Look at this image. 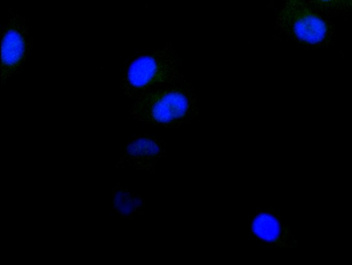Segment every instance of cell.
Segmentation results:
<instances>
[{"mask_svg":"<svg viewBox=\"0 0 352 265\" xmlns=\"http://www.w3.org/2000/svg\"><path fill=\"white\" fill-rule=\"evenodd\" d=\"M197 105L194 86L179 79L142 94L135 98L130 115L138 122L159 128H177L195 119Z\"/></svg>","mask_w":352,"mask_h":265,"instance_id":"1","label":"cell"},{"mask_svg":"<svg viewBox=\"0 0 352 265\" xmlns=\"http://www.w3.org/2000/svg\"><path fill=\"white\" fill-rule=\"evenodd\" d=\"M179 78L178 54L169 45L133 59L126 69L122 89L128 98L135 99L146 91Z\"/></svg>","mask_w":352,"mask_h":265,"instance_id":"2","label":"cell"},{"mask_svg":"<svg viewBox=\"0 0 352 265\" xmlns=\"http://www.w3.org/2000/svg\"><path fill=\"white\" fill-rule=\"evenodd\" d=\"M278 24L285 33L311 44L322 41L327 33L326 23L305 0H285L278 13Z\"/></svg>","mask_w":352,"mask_h":265,"instance_id":"3","label":"cell"},{"mask_svg":"<svg viewBox=\"0 0 352 265\" xmlns=\"http://www.w3.org/2000/svg\"><path fill=\"white\" fill-rule=\"evenodd\" d=\"M28 27L18 15L8 18L3 28L1 83L7 84L21 70L30 52Z\"/></svg>","mask_w":352,"mask_h":265,"instance_id":"4","label":"cell"},{"mask_svg":"<svg viewBox=\"0 0 352 265\" xmlns=\"http://www.w3.org/2000/svg\"><path fill=\"white\" fill-rule=\"evenodd\" d=\"M249 230L257 240L270 247L295 248L297 245L287 225L271 210L257 211L250 220Z\"/></svg>","mask_w":352,"mask_h":265,"instance_id":"5","label":"cell"},{"mask_svg":"<svg viewBox=\"0 0 352 265\" xmlns=\"http://www.w3.org/2000/svg\"><path fill=\"white\" fill-rule=\"evenodd\" d=\"M165 149L156 137L139 135L125 147L121 157L122 166H127L149 173H153L158 161L163 157Z\"/></svg>","mask_w":352,"mask_h":265,"instance_id":"6","label":"cell"},{"mask_svg":"<svg viewBox=\"0 0 352 265\" xmlns=\"http://www.w3.org/2000/svg\"><path fill=\"white\" fill-rule=\"evenodd\" d=\"M111 203L122 216L131 218L140 215L143 209L142 199L125 187H116L113 191Z\"/></svg>","mask_w":352,"mask_h":265,"instance_id":"7","label":"cell"},{"mask_svg":"<svg viewBox=\"0 0 352 265\" xmlns=\"http://www.w3.org/2000/svg\"><path fill=\"white\" fill-rule=\"evenodd\" d=\"M320 6L326 9L340 11H352V0H314Z\"/></svg>","mask_w":352,"mask_h":265,"instance_id":"8","label":"cell"}]
</instances>
